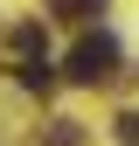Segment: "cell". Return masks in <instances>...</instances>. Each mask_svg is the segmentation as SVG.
I'll use <instances>...</instances> for the list:
<instances>
[{
	"label": "cell",
	"instance_id": "1",
	"mask_svg": "<svg viewBox=\"0 0 139 146\" xmlns=\"http://www.w3.org/2000/svg\"><path fill=\"white\" fill-rule=\"evenodd\" d=\"M111 70H118V42L97 28V35H83V42L70 49L63 77H70V84H111Z\"/></svg>",
	"mask_w": 139,
	"mask_h": 146
},
{
	"label": "cell",
	"instance_id": "2",
	"mask_svg": "<svg viewBox=\"0 0 139 146\" xmlns=\"http://www.w3.org/2000/svg\"><path fill=\"white\" fill-rule=\"evenodd\" d=\"M14 77H21V90L49 98V90H56V63H49V56H21V63H14Z\"/></svg>",
	"mask_w": 139,
	"mask_h": 146
},
{
	"label": "cell",
	"instance_id": "3",
	"mask_svg": "<svg viewBox=\"0 0 139 146\" xmlns=\"http://www.w3.org/2000/svg\"><path fill=\"white\" fill-rule=\"evenodd\" d=\"M104 7H111V0H49V14H63V21H91Z\"/></svg>",
	"mask_w": 139,
	"mask_h": 146
},
{
	"label": "cell",
	"instance_id": "4",
	"mask_svg": "<svg viewBox=\"0 0 139 146\" xmlns=\"http://www.w3.org/2000/svg\"><path fill=\"white\" fill-rule=\"evenodd\" d=\"M7 42H14V49H21V56H42V21H21V28H14V35H7Z\"/></svg>",
	"mask_w": 139,
	"mask_h": 146
},
{
	"label": "cell",
	"instance_id": "5",
	"mask_svg": "<svg viewBox=\"0 0 139 146\" xmlns=\"http://www.w3.org/2000/svg\"><path fill=\"white\" fill-rule=\"evenodd\" d=\"M111 132L125 139V146H139V111H118V125H111Z\"/></svg>",
	"mask_w": 139,
	"mask_h": 146
}]
</instances>
